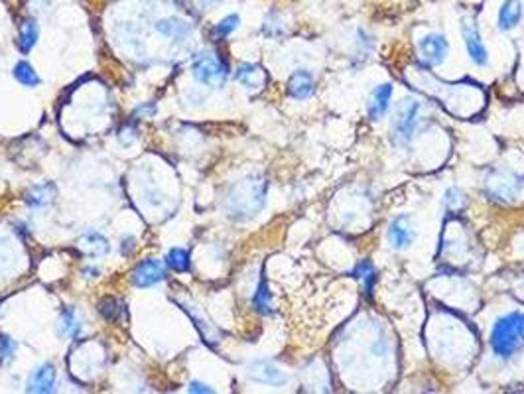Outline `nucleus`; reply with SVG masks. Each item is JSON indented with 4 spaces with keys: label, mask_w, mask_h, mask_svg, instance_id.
I'll use <instances>...</instances> for the list:
<instances>
[{
    "label": "nucleus",
    "mask_w": 524,
    "mask_h": 394,
    "mask_svg": "<svg viewBox=\"0 0 524 394\" xmlns=\"http://www.w3.org/2000/svg\"><path fill=\"white\" fill-rule=\"evenodd\" d=\"M268 181L260 176H246L229 190L225 211L235 221H248L257 217L267 205Z\"/></svg>",
    "instance_id": "1"
},
{
    "label": "nucleus",
    "mask_w": 524,
    "mask_h": 394,
    "mask_svg": "<svg viewBox=\"0 0 524 394\" xmlns=\"http://www.w3.org/2000/svg\"><path fill=\"white\" fill-rule=\"evenodd\" d=\"M489 345L499 361H511L524 347V311H509L497 318L491 328Z\"/></svg>",
    "instance_id": "2"
},
{
    "label": "nucleus",
    "mask_w": 524,
    "mask_h": 394,
    "mask_svg": "<svg viewBox=\"0 0 524 394\" xmlns=\"http://www.w3.org/2000/svg\"><path fill=\"white\" fill-rule=\"evenodd\" d=\"M420 122H422V103H418L414 99L400 101L392 117V127H390V134L396 146H408L414 139Z\"/></svg>",
    "instance_id": "3"
},
{
    "label": "nucleus",
    "mask_w": 524,
    "mask_h": 394,
    "mask_svg": "<svg viewBox=\"0 0 524 394\" xmlns=\"http://www.w3.org/2000/svg\"><path fill=\"white\" fill-rule=\"evenodd\" d=\"M524 178L521 174L507 168H495L485 178V193L495 202L509 203L518 197L523 192Z\"/></svg>",
    "instance_id": "4"
},
{
    "label": "nucleus",
    "mask_w": 524,
    "mask_h": 394,
    "mask_svg": "<svg viewBox=\"0 0 524 394\" xmlns=\"http://www.w3.org/2000/svg\"><path fill=\"white\" fill-rule=\"evenodd\" d=\"M193 77L207 87H223L229 77V67L219 57L205 54L195 59L193 64Z\"/></svg>",
    "instance_id": "5"
},
{
    "label": "nucleus",
    "mask_w": 524,
    "mask_h": 394,
    "mask_svg": "<svg viewBox=\"0 0 524 394\" xmlns=\"http://www.w3.org/2000/svg\"><path fill=\"white\" fill-rule=\"evenodd\" d=\"M461 36H463V43H465V50H467V55H469L473 65L487 67L489 65V52L483 42L477 22L473 18H463L461 20Z\"/></svg>",
    "instance_id": "6"
},
{
    "label": "nucleus",
    "mask_w": 524,
    "mask_h": 394,
    "mask_svg": "<svg viewBox=\"0 0 524 394\" xmlns=\"http://www.w3.org/2000/svg\"><path fill=\"white\" fill-rule=\"evenodd\" d=\"M418 50H420L424 64L430 65V67H436V65H441L446 62L449 52V42L444 34L430 32L418 42Z\"/></svg>",
    "instance_id": "7"
},
{
    "label": "nucleus",
    "mask_w": 524,
    "mask_h": 394,
    "mask_svg": "<svg viewBox=\"0 0 524 394\" xmlns=\"http://www.w3.org/2000/svg\"><path fill=\"white\" fill-rule=\"evenodd\" d=\"M386 237H388V243L395 251H406L416 239V229H414V223H412V217L406 213L396 215L388 225Z\"/></svg>",
    "instance_id": "8"
},
{
    "label": "nucleus",
    "mask_w": 524,
    "mask_h": 394,
    "mask_svg": "<svg viewBox=\"0 0 524 394\" xmlns=\"http://www.w3.org/2000/svg\"><path fill=\"white\" fill-rule=\"evenodd\" d=\"M392 93H395L392 83H381L371 91V95L367 99V115L373 122H381L386 117L390 108V101H392Z\"/></svg>",
    "instance_id": "9"
},
{
    "label": "nucleus",
    "mask_w": 524,
    "mask_h": 394,
    "mask_svg": "<svg viewBox=\"0 0 524 394\" xmlns=\"http://www.w3.org/2000/svg\"><path fill=\"white\" fill-rule=\"evenodd\" d=\"M248 379L258 384H268V386H284L288 383V374L280 371L276 365L270 361H255L248 365Z\"/></svg>",
    "instance_id": "10"
},
{
    "label": "nucleus",
    "mask_w": 524,
    "mask_h": 394,
    "mask_svg": "<svg viewBox=\"0 0 524 394\" xmlns=\"http://www.w3.org/2000/svg\"><path fill=\"white\" fill-rule=\"evenodd\" d=\"M166 278V268L156 258H146L132 270V284L136 288H150Z\"/></svg>",
    "instance_id": "11"
},
{
    "label": "nucleus",
    "mask_w": 524,
    "mask_h": 394,
    "mask_svg": "<svg viewBox=\"0 0 524 394\" xmlns=\"http://www.w3.org/2000/svg\"><path fill=\"white\" fill-rule=\"evenodd\" d=\"M286 91L296 101H308L316 93V79H313L310 69H296L294 73L290 75Z\"/></svg>",
    "instance_id": "12"
},
{
    "label": "nucleus",
    "mask_w": 524,
    "mask_h": 394,
    "mask_svg": "<svg viewBox=\"0 0 524 394\" xmlns=\"http://www.w3.org/2000/svg\"><path fill=\"white\" fill-rule=\"evenodd\" d=\"M524 18V6L521 0H504L497 14V28L501 32H513Z\"/></svg>",
    "instance_id": "13"
},
{
    "label": "nucleus",
    "mask_w": 524,
    "mask_h": 394,
    "mask_svg": "<svg viewBox=\"0 0 524 394\" xmlns=\"http://www.w3.org/2000/svg\"><path fill=\"white\" fill-rule=\"evenodd\" d=\"M235 79L236 83H241V85L246 87V89L258 91V89H262V87L267 85L268 75L258 64H248V62H246V64H241L236 67Z\"/></svg>",
    "instance_id": "14"
},
{
    "label": "nucleus",
    "mask_w": 524,
    "mask_h": 394,
    "mask_svg": "<svg viewBox=\"0 0 524 394\" xmlns=\"http://www.w3.org/2000/svg\"><path fill=\"white\" fill-rule=\"evenodd\" d=\"M55 386V367L52 363H43L42 367H38L34 374L28 381V393H54Z\"/></svg>",
    "instance_id": "15"
},
{
    "label": "nucleus",
    "mask_w": 524,
    "mask_h": 394,
    "mask_svg": "<svg viewBox=\"0 0 524 394\" xmlns=\"http://www.w3.org/2000/svg\"><path fill=\"white\" fill-rule=\"evenodd\" d=\"M55 199V188L54 183H38L26 195V203L36 209H43L50 207Z\"/></svg>",
    "instance_id": "16"
},
{
    "label": "nucleus",
    "mask_w": 524,
    "mask_h": 394,
    "mask_svg": "<svg viewBox=\"0 0 524 394\" xmlns=\"http://www.w3.org/2000/svg\"><path fill=\"white\" fill-rule=\"evenodd\" d=\"M180 306H182L183 311H185V314H190V318L195 321V328H197V331L201 333V337H204L205 343H207V345H211V347H215V343L219 341V333H217V330H215L213 325L205 320V318H199V316H197V311L193 309L192 304H180Z\"/></svg>",
    "instance_id": "17"
},
{
    "label": "nucleus",
    "mask_w": 524,
    "mask_h": 394,
    "mask_svg": "<svg viewBox=\"0 0 524 394\" xmlns=\"http://www.w3.org/2000/svg\"><path fill=\"white\" fill-rule=\"evenodd\" d=\"M38 38H40V28H38L36 20L28 18V20L22 22L20 36H18V48H20L22 54H30L34 45L38 43Z\"/></svg>",
    "instance_id": "18"
},
{
    "label": "nucleus",
    "mask_w": 524,
    "mask_h": 394,
    "mask_svg": "<svg viewBox=\"0 0 524 394\" xmlns=\"http://www.w3.org/2000/svg\"><path fill=\"white\" fill-rule=\"evenodd\" d=\"M156 30L168 38H176L182 40L185 36H190L192 28L187 26V22L180 20V18H164V20L156 22Z\"/></svg>",
    "instance_id": "19"
},
{
    "label": "nucleus",
    "mask_w": 524,
    "mask_h": 394,
    "mask_svg": "<svg viewBox=\"0 0 524 394\" xmlns=\"http://www.w3.org/2000/svg\"><path fill=\"white\" fill-rule=\"evenodd\" d=\"M12 75H14V79L24 87H38L42 83V79H40V75L36 73V69H34V65L30 62H18V64L14 65V69H12Z\"/></svg>",
    "instance_id": "20"
},
{
    "label": "nucleus",
    "mask_w": 524,
    "mask_h": 394,
    "mask_svg": "<svg viewBox=\"0 0 524 394\" xmlns=\"http://www.w3.org/2000/svg\"><path fill=\"white\" fill-rule=\"evenodd\" d=\"M353 276L363 284L364 294H373V288L376 284V268L373 267L371 260H363L359 262L353 270Z\"/></svg>",
    "instance_id": "21"
},
{
    "label": "nucleus",
    "mask_w": 524,
    "mask_h": 394,
    "mask_svg": "<svg viewBox=\"0 0 524 394\" xmlns=\"http://www.w3.org/2000/svg\"><path fill=\"white\" fill-rule=\"evenodd\" d=\"M239 26H241V16H239V14H229V16H225L223 20H219L213 26V30H211V40H215V42L225 40L227 36H231V34L235 32Z\"/></svg>",
    "instance_id": "22"
},
{
    "label": "nucleus",
    "mask_w": 524,
    "mask_h": 394,
    "mask_svg": "<svg viewBox=\"0 0 524 394\" xmlns=\"http://www.w3.org/2000/svg\"><path fill=\"white\" fill-rule=\"evenodd\" d=\"M253 306L257 309L258 314H262V316H272V298H270V290H268L267 280H260V284H258L257 292H255V296H253Z\"/></svg>",
    "instance_id": "23"
},
{
    "label": "nucleus",
    "mask_w": 524,
    "mask_h": 394,
    "mask_svg": "<svg viewBox=\"0 0 524 394\" xmlns=\"http://www.w3.org/2000/svg\"><path fill=\"white\" fill-rule=\"evenodd\" d=\"M166 265L174 272H187L192 268L190 251H185V248H171V251H168V255H166Z\"/></svg>",
    "instance_id": "24"
},
{
    "label": "nucleus",
    "mask_w": 524,
    "mask_h": 394,
    "mask_svg": "<svg viewBox=\"0 0 524 394\" xmlns=\"http://www.w3.org/2000/svg\"><path fill=\"white\" fill-rule=\"evenodd\" d=\"M101 314L105 316V320L108 321H122L127 318V306L122 302H118L115 298H107L101 306Z\"/></svg>",
    "instance_id": "25"
},
{
    "label": "nucleus",
    "mask_w": 524,
    "mask_h": 394,
    "mask_svg": "<svg viewBox=\"0 0 524 394\" xmlns=\"http://www.w3.org/2000/svg\"><path fill=\"white\" fill-rule=\"evenodd\" d=\"M465 205H467V197H465V193L461 192L460 188L451 185V188L446 190V193H444V207L448 209L449 213L460 211Z\"/></svg>",
    "instance_id": "26"
},
{
    "label": "nucleus",
    "mask_w": 524,
    "mask_h": 394,
    "mask_svg": "<svg viewBox=\"0 0 524 394\" xmlns=\"http://www.w3.org/2000/svg\"><path fill=\"white\" fill-rule=\"evenodd\" d=\"M59 331H62V335L79 337V333H81V323H79V318H77V314H75L71 308L64 309L62 320H59Z\"/></svg>",
    "instance_id": "27"
},
{
    "label": "nucleus",
    "mask_w": 524,
    "mask_h": 394,
    "mask_svg": "<svg viewBox=\"0 0 524 394\" xmlns=\"http://www.w3.org/2000/svg\"><path fill=\"white\" fill-rule=\"evenodd\" d=\"M85 243H87V246H89V253H91L93 256L107 255V251H108L107 241H105V239H103L99 233L87 234Z\"/></svg>",
    "instance_id": "28"
},
{
    "label": "nucleus",
    "mask_w": 524,
    "mask_h": 394,
    "mask_svg": "<svg viewBox=\"0 0 524 394\" xmlns=\"http://www.w3.org/2000/svg\"><path fill=\"white\" fill-rule=\"evenodd\" d=\"M16 343L8 335H0V363H6L14 355Z\"/></svg>",
    "instance_id": "29"
},
{
    "label": "nucleus",
    "mask_w": 524,
    "mask_h": 394,
    "mask_svg": "<svg viewBox=\"0 0 524 394\" xmlns=\"http://www.w3.org/2000/svg\"><path fill=\"white\" fill-rule=\"evenodd\" d=\"M187 391H190V393H213V388H209L207 384H201V383H192Z\"/></svg>",
    "instance_id": "30"
},
{
    "label": "nucleus",
    "mask_w": 524,
    "mask_h": 394,
    "mask_svg": "<svg viewBox=\"0 0 524 394\" xmlns=\"http://www.w3.org/2000/svg\"><path fill=\"white\" fill-rule=\"evenodd\" d=\"M193 2L197 4V8H201V10H209L211 6L219 4L221 0H193Z\"/></svg>",
    "instance_id": "31"
}]
</instances>
